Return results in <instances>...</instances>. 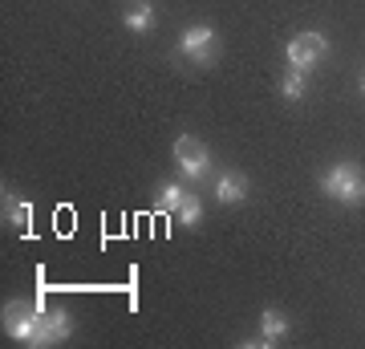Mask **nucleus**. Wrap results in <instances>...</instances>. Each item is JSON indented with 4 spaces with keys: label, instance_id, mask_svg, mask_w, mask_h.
I'll use <instances>...</instances> for the list:
<instances>
[{
    "label": "nucleus",
    "instance_id": "9b49d317",
    "mask_svg": "<svg viewBox=\"0 0 365 349\" xmlns=\"http://www.w3.org/2000/svg\"><path fill=\"white\" fill-rule=\"evenodd\" d=\"M126 29H130V33H150V29H155V9H150L146 0H138L130 13H126Z\"/></svg>",
    "mask_w": 365,
    "mask_h": 349
},
{
    "label": "nucleus",
    "instance_id": "0eeeda50",
    "mask_svg": "<svg viewBox=\"0 0 365 349\" xmlns=\"http://www.w3.org/2000/svg\"><path fill=\"white\" fill-rule=\"evenodd\" d=\"M69 333H73V325H69V313H66V309H45V313H41L37 349H41V345H61Z\"/></svg>",
    "mask_w": 365,
    "mask_h": 349
},
{
    "label": "nucleus",
    "instance_id": "6e6552de",
    "mask_svg": "<svg viewBox=\"0 0 365 349\" xmlns=\"http://www.w3.org/2000/svg\"><path fill=\"white\" fill-rule=\"evenodd\" d=\"M215 199H220V203H244V199H248V179L235 175V171L215 175Z\"/></svg>",
    "mask_w": 365,
    "mask_h": 349
},
{
    "label": "nucleus",
    "instance_id": "f8f14e48",
    "mask_svg": "<svg viewBox=\"0 0 365 349\" xmlns=\"http://www.w3.org/2000/svg\"><path fill=\"white\" fill-rule=\"evenodd\" d=\"M199 220H203V203H199V195H187L179 207V223L182 228H195Z\"/></svg>",
    "mask_w": 365,
    "mask_h": 349
},
{
    "label": "nucleus",
    "instance_id": "ddd939ff",
    "mask_svg": "<svg viewBox=\"0 0 365 349\" xmlns=\"http://www.w3.org/2000/svg\"><path fill=\"white\" fill-rule=\"evenodd\" d=\"M4 216H9L16 228H25V236H29V220H33V207L29 203H13V199H9V203H4Z\"/></svg>",
    "mask_w": 365,
    "mask_h": 349
},
{
    "label": "nucleus",
    "instance_id": "f257e3e1",
    "mask_svg": "<svg viewBox=\"0 0 365 349\" xmlns=\"http://www.w3.org/2000/svg\"><path fill=\"white\" fill-rule=\"evenodd\" d=\"M321 187H325V195L329 199H337V203H345V207H357V203H365V175H361V167L357 163H333V167L321 175Z\"/></svg>",
    "mask_w": 365,
    "mask_h": 349
},
{
    "label": "nucleus",
    "instance_id": "9d476101",
    "mask_svg": "<svg viewBox=\"0 0 365 349\" xmlns=\"http://www.w3.org/2000/svg\"><path fill=\"white\" fill-rule=\"evenodd\" d=\"M191 191H182L179 183H163L158 187V211H167V216H179V207H182V199H187Z\"/></svg>",
    "mask_w": 365,
    "mask_h": 349
},
{
    "label": "nucleus",
    "instance_id": "423d86ee",
    "mask_svg": "<svg viewBox=\"0 0 365 349\" xmlns=\"http://www.w3.org/2000/svg\"><path fill=\"white\" fill-rule=\"evenodd\" d=\"M288 337V317L280 309H264L260 313V337L256 341H244L248 349H272Z\"/></svg>",
    "mask_w": 365,
    "mask_h": 349
},
{
    "label": "nucleus",
    "instance_id": "1a4fd4ad",
    "mask_svg": "<svg viewBox=\"0 0 365 349\" xmlns=\"http://www.w3.org/2000/svg\"><path fill=\"white\" fill-rule=\"evenodd\" d=\"M280 93H284L288 102H300L309 93V74L304 69H288L284 78H280Z\"/></svg>",
    "mask_w": 365,
    "mask_h": 349
},
{
    "label": "nucleus",
    "instance_id": "7ed1b4c3",
    "mask_svg": "<svg viewBox=\"0 0 365 349\" xmlns=\"http://www.w3.org/2000/svg\"><path fill=\"white\" fill-rule=\"evenodd\" d=\"M175 163H179L182 179H203L211 171V151L199 143L195 134H179L175 138Z\"/></svg>",
    "mask_w": 365,
    "mask_h": 349
},
{
    "label": "nucleus",
    "instance_id": "20e7f679",
    "mask_svg": "<svg viewBox=\"0 0 365 349\" xmlns=\"http://www.w3.org/2000/svg\"><path fill=\"white\" fill-rule=\"evenodd\" d=\"M284 53H288V69H304V74H309V69L329 53V41L321 37L317 29H309V33H297V37L288 41Z\"/></svg>",
    "mask_w": 365,
    "mask_h": 349
},
{
    "label": "nucleus",
    "instance_id": "4468645a",
    "mask_svg": "<svg viewBox=\"0 0 365 349\" xmlns=\"http://www.w3.org/2000/svg\"><path fill=\"white\" fill-rule=\"evenodd\" d=\"M361 90H365V78H361Z\"/></svg>",
    "mask_w": 365,
    "mask_h": 349
},
{
    "label": "nucleus",
    "instance_id": "f03ea898",
    "mask_svg": "<svg viewBox=\"0 0 365 349\" xmlns=\"http://www.w3.org/2000/svg\"><path fill=\"white\" fill-rule=\"evenodd\" d=\"M4 333L21 341V345H33L37 349V333H41V309L33 305H21V300H9L4 305Z\"/></svg>",
    "mask_w": 365,
    "mask_h": 349
},
{
    "label": "nucleus",
    "instance_id": "39448f33",
    "mask_svg": "<svg viewBox=\"0 0 365 349\" xmlns=\"http://www.w3.org/2000/svg\"><path fill=\"white\" fill-rule=\"evenodd\" d=\"M179 53L195 65H211L215 61V29L211 25H187L179 33Z\"/></svg>",
    "mask_w": 365,
    "mask_h": 349
}]
</instances>
